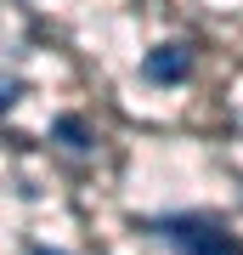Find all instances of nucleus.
Returning a JSON list of instances; mask_svg holds the SVG:
<instances>
[{
    "instance_id": "nucleus-1",
    "label": "nucleus",
    "mask_w": 243,
    "mask_h": 255,
    "mask_svg": "<svg viewBox=\"0 0 243 255\" xmlns=\"http://www.w3.org/2000/svg\"><path fill=\"white\" fill-rule=\"evenodd\" d=\"M159 233L170 238L181 255H243L232 244V233H221L215 221H204V216H164Z\"/></svg>"
},
{
    "instance_id": "nucleus-2",
    "label": "nucleus",
    "mask_w": 243,
    "mask_h": 255,
    "mask_svg": "<svg viewBox=\"0 0 243 255\" xmlns=\"http://www.w3.org/2000/svg\"><path fill=\"white\" fill-rule=\"evenodd\" d=\"M187 74H192V51L181 40H164L142 57V80H153V85H181Z\"/></svg>"
},
{
    "instance_id": "nucleus-3",
    "label": "nucleus",
    "mask_w": 243,
    "mask_h": 255,
    "mask_svg": "<svg viewBox=\"0 0 243 255\" xmlns=\"http://www.w3.org/2000/svg\"><path fill=\"white\" fill-rule=\"evenodd\" d=\"M51 136L63 142V147H74V153H85V147L96 142V136H90V125H85L80 114H63V119H57V125H51Z\"/></svg>"
},
{
    "instance_id": "nucleus-4",
    "label": "nucleus",
    "mask_w": 243,
    "mask_h": 255,
    "mask_svg": "<svg viewBox=\"0 0 243 255\" xmlns=\"http://www.w3.org/2000/svg\"><path fill=\"white\" fill-rule=\"evenodd\" d=\"M11 102H17V80H11V74H0V114H6Z\"/></svg>"
},
{
    "instance_id": "nucleus-5",
    "label": "nucleus",
    "mask_w": 243,
    "mask_h": 255,
    "mask_svg": "<svg viewBox=\"0 0 243 255\" xmlns=\"http://www.w3.org/2000/svg\"><path fill=\"white\" fill-rule=\"evenodd\" d=\"M34 255H63V250H45V244H40V250H34Z\"/></svg>"
}]
</instances>
